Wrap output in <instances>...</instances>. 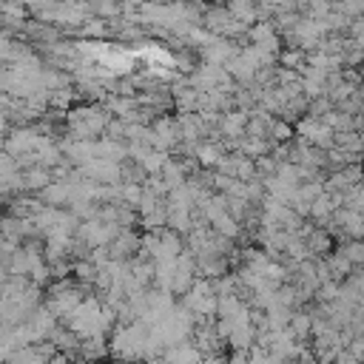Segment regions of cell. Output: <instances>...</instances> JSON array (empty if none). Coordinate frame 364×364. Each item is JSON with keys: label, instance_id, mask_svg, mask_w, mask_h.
I'll return each mask as SVG.
<instances>
[{"label": "cell", "instance_id": "1", "mask_svg": "<svg viewBox=\"0 0 364 364\" xmlns=\"http://www.w3.org/2000/svg\"><path fill=\"white\" fill-rule=\"evenodd\" d=\"M338 253H344V259H347L353 267L364 262V245H361V242H347L344 247H338Z\"/></svg>", "mask_w": 364, "mask_h": 364}]
</instances>
